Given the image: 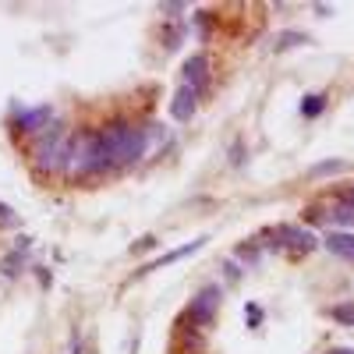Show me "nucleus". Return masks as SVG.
<instances>
[{
	"label": "nucleus",
	"instance_id": "10",
	"mask_svg": "<svg viewBox=\"0 0 354 354\" xmlns=\"http://www.w3.org/2000/svg\"><path fill=\"white\" fill-rule=\"evenodd\" d=\"M326 248H330L337 259L354 262V234H347V230H330V234H326Z\"/></svg>",
	"mask_w": 354,
	"mask_h": 354
},
{
	"label": "nucleus",
	"instance_id": "12",
	"mask_svg": "<svg viewBox=\"0 0 354 354\" xmlns=\"http://www.w3.org/2000/svg\"><path fill=\"white\" fill-rule=\"evenodd\" d=\"M337 170H344V160H322V163H315L308 174H312V177H326V174H337Z\"/></svg>",
	"mask_w": 354,
	"mask_h": 354
},
{
	"label": "nucleus",
	"instance_id": "6",
	"mask_svg": "<svg viewBox=\"0 0 354 354\" xmlns=\"http://www.w3.org/2000/svg\"><path fill=\"white\" fill-rule=\"evenodd\" d=\"M11 124H15L18 135L36 138V135H43V131L53 124V110H50V106H21V110L11 117Z\"/></svg>",
	"mask_w": 354,
	"mask_h": 354
},
{
	"label": "nucleus",
	"instance_id": "19",
	"mask_svg": "<svg viewBox=\"0 0 354 354\" xmlns=\"http://www.w3.org/2000/svg\"><path fill=\"white\" fill-rule=\"evenodd\" d=\"M326 354H354L351 347H333V351H326Z\"/></svg>",
	"mask_w": 354,
	"mask_h": 354
},
{
	"label": "nucleus",
	"instance_id": "18",
	"mask_svg": "<svg viewBox=\"0 0 354 354\" xmlns=\"http://www.w3.org/2000/svg\"><path fill=\"white\" fill-rule=\"evenodd\" d=\"M82 344H85L82 333H71V354H82Z\"/></svg>",
	"mask_w": 354,
	"mask_h": 354
},
{
	"label": "nucleus",
	"instance_id": "15",
	"mask_svg": "<svg viewBox=\"0 0 354 354\" xmlns=\"http://www.w3.org/2000/svg\"><path fill=\"white\" fill-rule=\"evenodd\" d=\"M245 322H248V330L262 326V308H259V305H248V308H245Z\"/></svg>",
	"mask_w": 354,
	"mask_h": 354
},
{
	"label": "nucleus",
	"instance_id": "20",
	"mask_svg": "<svg viewBox=\"0 0 354 354\" xmlns=\"http://www.w3.org/2000/svg\"><path fill=\"white\" fill-rule=\"evenodd\" d=\"M344 198H347V202H351V205H354V185H351V188H347V192H344Z\"/></svg>",
	"mask_w": 354,
	"mask_h": 354
},
{
	"label": "nucleus",
	"instance_id": "7",
	"mask_svg": "<svg viewBox=\"0 0 354 354\" xmlns=\"http://www.w3.org/2000/svg\"><path fill=\"white\" fill-rule=\"evenodd\" d=\"M181 85H188L192 93L198 96L205 85H209V53H192L188 61H185V68H181Z\"/></svg>",
	"mask_w": 354,
	"mask_h": 354
},
{
	"label": "nucleus",
	"instance_id": "17",
	"mask_svg": "<svg viewBox=\"0 0 354 354\" xmlns=\"http://www.w3.org/2000/svg\"><path fill=\"white\" fill-rule=\"evenodd\" d=\"M0 220H4V223H15V220H18L15 209H11V205H4V202H0Z\"/></svg>",
	"mask_w": 354,
	"mask_h": 354
},
{
	"label": "nucleus",
	"instance_id": "2",
	"mask_svg": "<svg viewBox=\"0 0 354 354\" xmlns=\"http://www.w3.org/2000/svg\"><path fill=\"white\" fill-rule=\"evenodd\" d=\"M64 174L71 181H82V177L103 174V156H100V128H78L68 138V163Z\"/></svg>",
	"mask_w": 354,
	"mask_h": 354
},
{
	"label": "nucleus",
	"instance_id": "14",
	"mask_svg": "<svg viewBox=\"0 0 354 354\" xmlns=\"http://www.w3.org/2000/svg\"><path fill=\"white\" fill-rule=\"evenodd\" d=\"M330 315H333L337 322H344V326H354V305H351V301H347V305H333Z\"/></svg>",
	"mask_w": 354,
	"mask_h": 354
},
{
	"label": "nucleus",
	"instance_id": "1",
	"mask_svg": "<svg viewBox=\"0 0 354 354\" xmlns=\"http://www.w3.org/2000/svg\"><path fill=\"white\" fill-rule=\"evenodd\" d=\"M100 156H103V174L145 160V128H138L131 121L103 124L100 128Z\"/></svg>",
	"mask_w": 354,
	"mask_h": 354
},
{
	"label": "nucleus",
	"instance_id": "4",
	"mask_svg": "<svg viewBox=\"0 0 354 354\" xmlns=\"http://www.w3.org/2000/svg\"><path fill=\"white\" fill-rule=\"evenodd\" d=\"M262 241L270 245V248H287L290 255H308V252H315V245H319V238H315L312 230L294 227V223H283V227H277V230H270V234H262Z\"/></svg>",
	"mask_w": 354,
	"mask_h": 354
},
{
	"label": "nucleus",
	"instance_id": "8",
	"mask_svg": "<svg viewBox=\"0 0 354 354\" xmlns=\"http://www.w3.org/2000/svg\"><path fill=\"white\" fill-rule=\"evenodd\" d=\"M195 110H198V96L192 93L188 85H177V93L170 96V117L185 124V121H192V117H195Z\"/></svg>",
	"mask_w": 354,
	"mask_h": 354
},
{
	"label": "nucleus",
	"instance_id": "13",
	"mask_svg": "<svg viewBox=\"0 0 354 354\" xmlns=\"http://www.w3.org/2000/svg\"><path fill=\"white\" fill-rule=\"evenodd\" d=\"M308 43V36L305 32H283L280 39H277V50H290V46H305Z\"/></svg>",
	"mask_w": 354,
	"mask_h": 354
},
{
	"label": "nucleus",
	"instance_id": "3",
	"mask_svg": "<svg viewBox=\"0 0 354 354\" xmlns=\"http://www.w3.org/2000/svg\"><path fill=\"white\" fill-rule=\"evenodd\" d=\"M68 131L61 121H53L43 135L32 138V149H28V156H32V167L43 174V177H53V174H64V163H68Z\"/></svg>",
	"mask_w": 354,
	"mask_h": 354
},
{
	"label": "nucleus",
	"instance_id": "11",
	"mask_svg": "<svg viewBox=\"0 0 354 354\" xmlns=\"http://www.w3.org/2000/svg\"><path fill=\"white\" fill-rule=\"evenodd\" d=\"M322 110H326V96H305L301 100V117H308V121H312V117H319Z\"/></svg>",
	"mask_w": 354,
	"mask_h": 354
},
{
	"label": "nucleus",
	"instance_id": "9",
	"mask_svg": "<svg viewBox=\"0 0 354 354\" xmlns=\"http://www.w3.org/2000/svg\"><path fill=\"white\" fill-rule=\"evenodd\" d=\"M205 245V238H195V241H188V245H181V248H170L167 255H160V259H153L149 266H145L142 273H156V270H163V266H170V262H181L185 255H192V252H198Z\"/></svg>",
	"mask_w": 354,
	"mask_h": 354
},
{
	"label": "nucleus",
	"instance_id": "5",
	"mask_svg": "<svg viewBox=\"0 0 354 354\" xmlns=\"http://www.w3.org/2000/svg\"><path fill=\"white\" fill-rule=\"evenodd\" d=\"M216 308H220V287L209 283V287H202L192 305H188V322L198 330V326H209V322L216 319Z\"/></svg>",
	"mask_w": 354,
	"mask_h": 354
},
{
	"label": "nucleus",
	"instance_id": "16",
	"mask_svg": "<svg viewBox=\"0 0 354 354\" xmlns=\"http://www.w3.org/2000/svg\"><path fill=\"white\" fill-rule=\"evenodd\" d=\"M163 43L174 50L177 43H181V25H167V32H163Z\"/></svg>",
	"mask_w": 354,
	"mask_h": 354
}]
</instances>
